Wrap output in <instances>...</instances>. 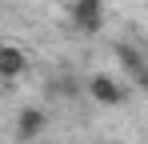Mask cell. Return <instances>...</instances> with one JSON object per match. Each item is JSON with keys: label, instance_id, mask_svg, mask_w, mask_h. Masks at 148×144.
Segmentation results:
<instances>
[{"label": "cell", "instance_id": "6da1fadb", "mask_svg": "<svg viewBox=\"0 0 148 144\" xmlns=\"http://www.w3.org/2000/svg\"><path fill=\"white\" fill-rule=\"evenodd\" d=\"M64 16H68V24L76 32L96 36L104 28V20H108V8H104V0H68L64 4Z\"/></svg>", "mask_w": 148, "mask_h": 144}, {"label": "cell", "instance_id": "7a4b0ae2", "mask_svg": "<svg viewBox=\"0 0 148 144\" xmlns=\"http://www.w3.org/2000/svg\"><path fill=\"white\" fill-rule=\"evenodd\" d=\"M88 100L100 104V108H124L128 104V88L112 72H92L88 76Z\"/></svg>", "mask_w": 148, "mask_h": 144}, {"label": "cell", "instance_id": "3957f363", "mask_svg": "<svg viewBox=\"0 0 148 144\" xmlns=\"http://www.w3.org/2000/svg\"><path fill=\"white\" fill-rule=\"evenodd\" d=\"M44 128H48V112H44L40 104H24V108L16 112V120H12V136H16V144L40 140Z\"/></svg>", "mask_w": 148, "mask_h": 144}, {"label": "cell", "instance_id": "277c9868", "mask_svg": "<svg viewBox=\"0 0 148 144\" xmlns=\"http://www.w3.org/2000/svg\"><path fill=\"white\" fill-rule=\"evenodd\" d=\"M28 76V52L12 40H0V80H20Z\"/></svg>", "mask_w": 148, "mask_h": 144}, {"label": "cell", "instance_id": "5b68a950", "mask_svg": "<svg viewBox=\"0 0 148 144\" xmlns=\"http://www.w3.org/2000/svg\"><path fill=\"white\" fill-rule=\"evenodd\" d=\"M112 56H116V64H120V76H136V72L148 64V60H144V52H140L136 44H124V40L112 48Z\"/></svg>", "mask_w": 148, "mask_h": 144}, {"label": "cell", "instance_id": "8992f818", "mask_svg": "<svg viewBox=\"0 0 148 144\" xmlns=\"http://www.w3.org/2000/svg\"><path fill=\"white\" fill-rule=\"evenodd\" d=\"M128 80H132L136 88H144V92H148V64H144V68H140V72H136V76H128Z\"/></svg>", "mask_w": 148, "mask_h": 144}, {"label": "cell", "instance_id": "52a82bcc", "mask_svg": "<svg viewBox=\"0 0 148 144\" xmlns=\"http://www.w3.org/2000/svg\"><path fill=\"white\" fill-rule=\"evenodd\" d=\"M88 144H112V140H88Z\"/></svg>", "mask_w": 148, "mask_h": 144}]
</instances>
